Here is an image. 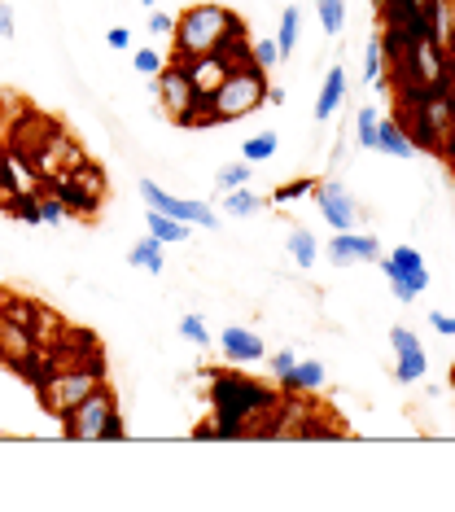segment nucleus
<instances>
[{
	"mask_svg": "<svg viewBox=\"0 0 455 512\" xmlns=\"http://www.w3.org/2000/svg\"><path fill=\"white\" fill-rule=\"evenodd\" d=\"M35 394H40L44 412H53L57 421L75 407L79 399H88L92 390L105 381V368L101 359H75V364H57V359H49V368L35 372Z\"/></svg>",
	"mask_w": 455,
	"mask_h": 512,
	"instance_id": "obj_3",
	"label": "nucleus"
},
{
	"mask_svg": "<svg viewBox=\"0 0 455 512\" xmlns=\"http://www.w3.org/2000/svg\"><path fill=\"white\" fill-rule=\"evenodd\" d=\"M132 66H136V71H140V75H145V79H154V75L162 71V66H167V57H162L158 49H136V57H132Z\"/></svg>",
	"mask_w": 455,
	"mask_h": 512,
	"instance_id": "obj_36",
	"label": "nucleus"
},
{
	"mask_svg": "<svg viewBox=\"0 0 455 512\" xmlns=\"http://www.w3.org/2000/svg\"><path fill=\"white\" fill-rule=\"evenodd\" d=\"M62 123H53V119H44L40 110H22L14 123H5L0 127V136H5V154H14V158H35V149H40L49 136L57 132Z\"/></svg>",
	"mask_w": 455,
	"mask_h": 512,
	"instance_id": "obj_9",
	"label": "nucleus"
},
{
	"mask_svg": "<svg viewBox=\"0 0 455 512\" xmlns=\"http://www.w3.org/2000/svg\"><path fill=\"white\" fill-rule=\"evenodd\" d=\"M202 377H210V416H215L219 434L224 438H267L280 390L259 386V381L241 377V372H228V368L224 372L206 368Z\"/></svg>",
	"mask_w": 455,
	"mask_h": 512,
	"instance_id": "obj_1",
	"label": "nucleus"
},
{
	"mask_svg": "<svg viewBox=\"0 0 455 512\" xmlns=\"http://www.w3.org/2000/svg\"><path fill=\"white\" fill-rule=\"evenodd\" d=\"M315 14H320L324 36H342L346 31V0H315Z\"/></svg>",
	"mask_w": 455,
	"mask_h": 512,
	"instance_id": "obj_29",
	"label": "nucleus"
},
{
	"mask_svg": "<svg viewBox=\"0 0 455 512\" xmlns=\"http://www.w3.org/2000/svg\"><path fill=\"white\" fill-rule=\"evenodd\" d=\"M294 364H298V355H294V351H272V355H267V368H272L276 386L289 377V372H294Z\"/></svg>",
	"mask_w": 455,
	"mask_h": 512,
	"instance_id": "obj_37",
	"label": "nucleus"
},
{
	"mask_svg": "<svg viewBox=\"0 0 455 512\" xmlns=\"http://www.w3.org/2000/svg\"><path fill=\"white\" fill-rule=\"evenodd\" d=\"M263 197L259 193H250V184H241V189H228V202H224V211L232 219H254V215H263Z\"/></svg>",
	"mask_w": 455,
	"mask_h": 512,
	"instance_id": "obj_27",
	"label": "nucleus"
},
{
	"mask_svg": "<svg viewBox=\"0 0 455 512\" xmlns=\"http://www.w3.org/2000/svg\"><path fill=\"white\" fill-rule=\"evenodd\" d=\"M451 386H455V372H451Z\"/></svg>",
	"mask_w": 455,
	"mask_h": 512,
	"instance_id": "obj_46",
	"label": "nucleus"
},
{
	"mask_svg": "<svg viewBox=\"0 0 455 512\" xmlns=\"http://www.w3.org/2000/svg\"><path fill=\"white\" fill-rule=\"evenodd\" d=\"M377 154H385V158H412L416 154L412 136H407V127L399 119H381L377 123Z\"/></svg>",
	"mask_w": 455,
	"mask_h": 512,
	"instance_id": "obj_22",
	"label": "nucleus"
},
{
	"mask_svg": "<svg viewBox=\"0 0 455 512\" xmlns=\"http://www.w3.org/2000/svg\"><path fill=\"white\" fill-rule=\"evenodd\" d=\"M140 5H145V9H154V5H158V0H140Z\"/></svg>",
	"mask_w": 455,
	"mask_h": 512,
	"instance_id": "obj_44",
	"label": "nucleus"
},
{
	"mask_svg": "<svg viewBox=\"0 0 455 512\" xmlns=\"http://www.w3.org/2000/svg\"><path fill=\"white\" fill-rule=\"evenodd\" d=\"M342 101H346V66L333 62V71L324 75L320 97H315V123H329L333 114L342 110Z\"/></svg>",
	"mask_w": 455,
	"mask_h": 512,
	"instance_id": "obj_19",
	"label": "nucleus"
},
{
	"mask_svg": "<svg viewBox=\"0 0 455 512\" xmlns=\"http://www.w3.org/2000/svg\"><path fill=\"white\" fill-rule=\"evenodd\" d=\"M184 66H189V79H193V88H197V92H206V97H210V92H215L219 84H224V79H228V71H232V66H228V62H224V57H219V53L189 57V62H184Z\"/></svg>",
	"mask_w": 455,
	"mask_h": 512,
	"instance_id": "obj_20",
	"label": "nucleus"
},
{
	"mask_svg": "<svg viewBox=\"0 0 455 512\" xmlns=\"http://www.w3.org/2000/svg\"><path fill=\"white\" fill-rule=\"evenodd\" d=\"M298 27H302V9L298 5H285L280 14V31H276V49H280V62H289L298 49Z\"/></svg>",
	"mask_w": 455,
	"mask_h": 512,
	"instance_id": "obj_25",
	"label": "nucleus"
},
{
	"mask_svg": "<svg viewBox=\"0 0 455 512\" xmlns=\"http://www.w3.org/2000/svg\"><path fill=\"white\" fill-rule=\"evenodd\" d=\"M149 31H154V36H162V40H171L175 18H171V14H162V9H154V14H149Z\"/></svg>",
	"mask_w": 455,
	"mask_h": 512,
	"instance_id": "obj_39",
	"label": "nucleus"
},
{
	"mask_svg": "<svg viewBox=\"0 0 455 512\" xmlns=\"http://www.w3.org/2000/svg\"><path fill=\"white\" fill-rule=\"evenodd\" d=\"M250 176H254V167L241 158V162H232V167H219L215 184H219V193H228V189H241V184H250Z\"/></svg>",
	"mask_w": 455,
	"mask_h": 512,
	"instance_id": "obj_32",
	"label": "nucleus"
},
{
	"mask_svg": "<svg viewBox=\"0 0 455 512\" xmlns=\"http://www.w3.org/2000/svg\"><path fill=\"white\" fill-rule=\"evenodd\" d=\"M140 197L149 202V211H162V215H171V219H184V224H193V228H219V211H210L206 202H184V197L158 189L154 180H140Z\"/></svg>",
	"mask_w": 455,
	"mask_h": 512,
	"instance_id": "obj_10",
	"label": "nucleus"
},
{
	"mask_svg": "<svg viewBox=\"0 0 455 512\" xmlns=\"http://www.w3.org/2000/svg\"><path fill=\"white\" fill-rule=\"evenodd\" d=\"M267 106H285V88H267Z\"/></svg>",
	"mask_w": 455,
	"mask_h": 512,
	"instance_id": "obj_43",
	"label": "nucleus"
},
{
	"mask_svg": "<svg viewBox=\"0 0 455 512\" xmlns=\"http://www.w3.org/2000/svg\"><path fill=\"white\" fill-rule=\"evenodd\" d=\"M88 162V154L84 149H79V141L70 132H62V127H57V132L49 136V141H44L40 149H35V158H31V171H35V180L40 184H49V180H62V176H70V171L75 167H84Z\"/></svg>",
	"mask_w": 455,
	"mask_h": 512,
	"instance_id": "obj_8",
	"label": "nucleus"
},
{
	"mask_svg": "<svg viewBox=\"0 0 455 512\" xmlns=\"http://www.w3.org/2000/svg\"><path fill=\"white\" fill-rule=\"evenodd\" d=\"M62 434L70 442H119L127 434L123 412H119V394L110 390V381H101L88 399H79L62 416Z\"/></svg>",
	"mask_w": 455,
	"mask_h": 512,
	"instance_id": "obj_4",
	"label": "nucleus"
},
{
	"mask_svg": "<svg viewBox=\"0 0 455 512\" xmlns=\"http://www.w3.org/2000/svg\"><path fill=\"white\" fill-rule=\"evenodd\" d=\"M44 189H53L57 193V202L66 206V215H84V219H92L101 211V202L105 197H97V193H88L84 184H79L75 176H62V180H49Z\"/></svg>",
	"mask_w": 455,
	"mask_h": 512,
	"instance_id": "obj_18",
	"label": "nucleus"
},
{
	"mask_svg": "<svg viewBox=\"0 0 455 512\" xmlns=\"http://www.w3.org/2000/svg\"><path fill=\"white\" fill-rule=\"evenodd\" d=\"M420 31H425L438 49L455 53V0H425V9H420Z\"/></svg>",
	"mask_w": 455,
	"mask_h": 512,
	"instance_id": "obj_17",
	"label": "nucleus"
},
{
	"mask_svg": "<svg viewBox=\"0 0 455 512\" xmlns=\"http://www.w3.org/2000/svg\"><path fill=\"white\" fill-rule=\"evenodd\" d=\"M324 377H329V372H324L320 359H298L294 372L280 381V390L285 394H315V390H324Z\"/></svg>",
	"mask_w": 455,
	"mask_h": 512,
	"instance_id": "obj_21",
	"label": "nucleus"
},
{
	"mask_svg": "<svg viewBox=\"0 0 455 512\" xmlns=\"http://www.w3.org/2000/svg\"><path fill=\"white\" fill-rule=\"evenodd\" d=\"M381 254V241L372 237V232H337L329 241V263L333 267H355V263H377Z\"/></svg>",
	"mask_w": 455,
	"mask_h": 512,
	"instance_id": "obj_15",
	"label": "nucleus"
},
{
	"mask_svg": "<svg viewBox=\"0 0 455 512\" xmlns=\"http://www.w3.org/2000/svg\"><path fill=\"white\" fill-rule=\"evenodd\" d=\"M285 246H289V254H294V259H298L302 272H311L315 259H320V246H315V237H311L307 228H294V232H289V237H285Z\"/></svg>",
	"mask_w": 455,
	"mask_h": 512,
	"instance_id": "obj_28",
	"label": "nucleus"
},
{
	"mask_svg": "<svg viewBox=\"0 0 455 512\" xmlns=\"http://www.w3.org/2000/svg\"><path fill=\"white\" fill-rule=\"evenodd\" d=\"M364 84L372 88H390V75H385V49H381V31L368 40V49H364Z\"/></svg>",
	"mask_w": 455,
	"mask_h": 512,
	"instance_id": "obj_26",
	"label": "nucleus"
},
{
	"mask_svg": "<svg viewBox=\"0 0 455 512\" xmlns=\"http://www.w3.org/2000/svg\"><path fill=\"white\" fill-rule=\"evenodd\" d=\"M250 57H254V66H259V71H276V66H280L276 40H254L250 44Z\"/></svg>",
	"mask_w": 455,
	"mask_h": 512,
	"instance_id": "obj_35",
	"label": "nucleus"
},
{
	"mask_svg": "<svg viewBox=\"0 0 455 512\" xmlns=\"http://www.w3.org/2000/svg\"><path fill=\"white\" fill-rule=\"evenodd\" d=\"M35 206H40V224H62L66 219V206L57 202L53 189H35Z\"/></svg>",
	"mask_w": 455,
	"mask_h": 512,
	"instance_id": "obj_33",
	"label": "nucleus"
},
{
	"mask_svg": "<svg viewBox=\"0 0 455 512\" xmlns=\"http://www.w3.org/2000/svg\"><path fill=\"white\" fill-rule=\"evenodd\" d=\"M149 237H158L162 246H180V241H189V228L193 224H184V219H171V215H162V211H149Z\"/></svg>",
	"mask_w": 455,
	"mask_h": 512,
	"instance_id": "obj_24",
	"label": "nucleus"
},
{
	"mask_svg": "<svg viewBox=\"0 0 455 512\" xmlns=\"http://www.w3.org/2000/svg\"><path fill=\"white\" fill-rule=\"evenodd\" d=\"M35 359H40V346H35L31 329L0 316V364L18 372H35Z\"/></svg>",
	"mask_w": 455,
	"mask_h": 512,
	"instance_id": "obj_14",
	"label": "nucleus"
},
{
	"mask_svg": "<svg viewBox=\"0 0 455 512\" xmlns=\"http://www.w3.org/2000/svg\"><path fill=\"white\" fill-rule=\"evenodd\" d=\"M390 346H394V377H399L403 386H416L429 372V355H425V346H420V337L412 329H403V324H394Z\"/></svg>",
	"mask_w": 455,
	"mask_h": 512,
	"instance_id": "obj_12",
	"label": "nucleus"
},
{
	"mask_svg": "<svg viewBox=\"0 0 455 512\" xmlns=\"http://www.w3.org/2000/svg\"><path fill=\"white\" fill-rule=\"evenodd\" d=\"M377 123H381L377 110H372V106H359V114H355V141L364 145V149H372V154H377Z\"/></svg>",
	"mask_w": 455,
	"mask_h": 512,
	"instance_id": "obj_31",
	"label": "nucleus"
},
{
	"mask_svg": "<svg viewBox=\"0 0 455 512\" xmlns=\"http://www.w3.org/2000/svg\"><path fill=\"white\" fill-rule=\"evenodd\" d=\"M320 416L324 412L315 403H307V394H285L280 390L272 425H267V438L289 442V438H329V434H337V425H324Z\"/></svg>",
	"mask_w": 455,
	"mask_h": 512,
	"instance_id": "obj_6",
	"label": "nucleus"
},
{
	"mask_svg": "<svg viewBox=\"0 0 455 512\" xmlns=\"http://www.w3.org/2000/svg\"><path fill=\"white\" fill-rule=\"evenodd\" d=\"M245 31L241 14H232L224 0H197L189 5L180 18H175V31H171V57L189 62V57H206L215 53L228 36Z\"/></svg>",
	"mask_w": 455,
	"mask_h": 512,
	"instance_id": "obj_2",
	"label": "nucleus"
},
{
	"mask_svg": "<svg viewBox=\"0 0 455 512\" xmlns=\"http://www.w3.org/2000/svg\"><path fill=\"white\" fill-rule=\"evenodd\" d=\"M267 88H272V79L254 62L232 66L224 84L210 92V123H237L245 114H254L267 101Z\"/></svg>",
	"mask_w": 455,
	"mask_h": 512,
	"instance_id": "obj_5",
	"label": "nucleus"
},
{
	"mask_svg": "<svg viewBox=\"0 0 455 512\" xmlns=\"http://www.w3.org/2000/svg\"><path fill=\"white\" fill-rule=\"evenodd\" d=\"M0 154H5V136H0Z\"/></svg>",
	"mask_w": 455,
	"mask_h": 512,
	"instance_id": "obj_45",
	"label": "nucleus"
},
{
	"mask_svg": "<svg viewBox=\"0 0 455 512\" xmlns=\"http://www.w3.org/2000/svg\"><path fill=\"white\" fill-rule=\"evenodd\" d=\"M180 337H184V342H193L197 351H202V346H215V342H210V329H206L202 316H180Z\"/></svg>",
	"mask_w": 455,
	"mask_h": 512,
	"instance_id": "obj_34",
	"label": "nucleus"
},
{
	"mask_svg": "<svg viewBox=\"0 0 455 512\" xmlns=\"http://www.w3.org/2000/svg\"><path fill=\"white\" fill-rule=\"evenodd\" d=\"M377 263H381V272H385V281H403V285H412L416 294H425L429 289V263H425V254H420L416 246H399L394 254H377Z\"/></svg>",
	"mask_w": 455,
	"mask_h": 512,
	"instance_id": "obj_13",
	"label": "nucleus"
},
{
	"mask_svg": "<svg viewBox=\"0 0 455 512\" xmlns=\"http://www.w3.org/2000/svg\"><path fill=\"white\" fill-rule=\"evenodd\" d=\"M105 44H110L114 53H127V49H132V31H127V27H110V31H105Z\"/></svg>",
	"mask_w": 455,
	"mask_h": 512,
	"instance_id": "obj_40",
	"label": "nucleus"
},
{
	"mask_svg": "<svg viewBox=\"0 0 455 512\" xmlns=\"http://www.w3.org/2000/svg\"><path fill=\"white\" fill-rule=\"evenodd\" d=\"M311 189H315V180H289L272 193V202H298V197H307Z\"/></svg>",
	"mask_w": 455,
	"mask_h": 512,
	"instance_id": "obj_38",
	"label": "nucleus"
},
{
	"mask_svg": "<svg viewBox=\"0 0 455 512\" xmlns=\"http://www.w3.org/2000/svg\"><path fill=\"white\" fill-rule=\"evenodd\" d=\"M18 36V18L9 5H0V40H14Z\"/></svg>",
	"mask_w": 455,
	"mask_h": 512,
	"instance_id": "obj_41",
	"label": "nucleus"
},
{
	"mask_svg": "<svg viewBox=\"0 0 455 512\" xmlns=\"http://www.w3.org/2000/svg\"><path fill=\"white\" fill-rule=\"evenodd\" d=\"M154 97H158V110L167 114L175 127H193L197 88L189 79V66H184L180 57H167V66L154 75Z\"/></svg>",
	"mask_w": 455,
	"mask_h": 512,
	"instance_id": "obj_7",
	"label": "nucleus"
},
{
	"mask_svg": "<svg viewBox=\"0 0 455 512\" xmlns=\"http://www.w3.org/2000/svg\"><path fill=\"white\" fill-rule=\"evenodd\" d=\"M219 351H224V364H259V359H267V342L263 333L245 329V324H228L219 333Z\"/></svg>",
	"mask_w": 455,
	"mask_h": 512,
	"instance_id": "obj_16",
	"label": "nucleus"
},
{
	"mask_svg": "<svg viewBox=\"0 0 455 512\" xmlns=\"http://www.w3.org/2000/svg\"><path fill=\"white\" fill-rule=\"evenodd\" d=\"M280 149V136L276 132H263V136H250V141L241 145V158L250 162V167H259V162H267Z\"/></svg>",
	"mask_w": 455,
	"mask_h": 512,
	"instance_id": "obj_30",
	"label": "nucleus"
},
{
	"mask_svg": "<svg viewBox=\"0 0 455 512\" xmlns=\"http://www.w3.org/2000/svg\"><path fill=\"white\" fill-rule=\"evenodd\" d=\"M127 263L140 267V272H149V276H162L167 272V254H162V241L158 237H140L132 250H127Z\"/></svg>",
	"mask_w": 455,
	"mask_h": 512,
	"instance_id": "obj_23",
	"label": "nucleus"
},
{
	"mask_svg": "<svg viewBox=\"0 0 455 512\" xmlns=\"http://www.w3.org/2000/svg\"><path fill=\"white\" fill-rule=\"evenodd\" d=\"M429 324H434L438 333H447V337H455V316H447V311H429Z\"/></svg>",
	"mask_w": 455,
	"mask_h": 512,
	"instance_id": "obj_42",
	"label": "nucleus"
},
{
	"mask_svg": "<svg viewBox=\"0 0 455 512\" xmlns=\"http://www.w3.org/2000/svg\"><path fill=\"white\" fill-rule=\"evenodd\" d=\"M315 206H320V215H324V224H329L333 232H350V228H359V219H364V211H359V202L350 197L337 180H315Z\"/></svg>",
	"mask_w": 455,
	"mask_h": 512,
	"instance_id": "obj_11",
	"label": "nucleus"
}]
</instances>
